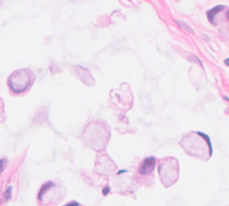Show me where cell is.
I'll use <instances>...</instances> for the list:
<instances>
[{"label":"cell","instance_id":"1","mask_svg":"<svg viewBox=\"0 0 229 206\" xmlns=\"http://www.w3.org/2000/svg\"><path fill=\"white\" fill-rule=\"evenodd\" d=\"M32 76L31 73L28 69H21L14 72L8 78V85L10 89L14 93L24 92L31 84Z\"/></svg>","mask_w":229,"mask_h":206},{"label":"cell","instance_id":"2","mask_svg":"<svg viewBox=\"0 0 229 206\" xmlns=\"http://www.w3.org/2000/svg\"><path fill=\"white\" fill-rule=\"evenodd\" d=\"M156 165V160L154 158H147L142 162V166L140 168V173L142 175H147L149 174L152 170H154Z\"/></svg>","mask_w":229,"mask_h":206},{"label":"cell","instance_id":"3","mask_svg":"<svg viewBox=\"0 0 229 206\" xmlns=\"http://www.w3.org/2000/svg\"><path fill=\"white\" fill-rule=\"evenodd\" d=\"M52 185H53L52 182H48V183L45 184V185L42 186L41 189H40V191H39V200L42 199V196L45 195V193H46L48 189H50V187L52 186Z\"/></svg>","mask_w":229,"mask_h":206},{"label":"cell","instance_id":"4","mask_svg":"<svg viewBox=\"0 0 229 206\" xmlns=\"http://www.w3.org/2000/svg\"><path fill=\"white\" fill-rule=\"evenodd\" d=\"M5 119V104L2 99L0 98V123H3Z\"/></svg>","mask_w":229,"mask_h":206},{"label":"cell","instance_id":"5","mask_svg":"<svg viewBox=\"0 0 229 206\" xmlns=\"http://www.w3.org/2000/svg\"><path fill=\"white\" fill-rule=\"evenodd\" d=\"M11 195H12V187L9 186V187L5 190V194H4V196H5V200H9L10 198H11Z\"/></svg>","mask_w":229,"mask_h":206},{"label":"cell","instance_id":"6","mask_svg":"<svg viewBox=\"0 0 229 206\" xmlns=\"http://www.w3.org/2000/svg\"><path fill=\"white\" fill-rule=\"evenodd\" d=\"M5 163H6V160H4V159H3V160H0V173L5 170Z\"/></svg>","mask_w":229,"mask_h":206},{"label":"cell","instance_id":"7","mask_svg":"<svg viewBox=\"0 0 229 206\" xmlns=\"http://www.w3.org/2000/svg\"><path fill=\"white\" fill-rule=\"evenodd\" d=\"M65 206H79V204H77L75 202H73V203H69V204Z\"/></svg>","mask_w":229,"mask_h":206},{"label":"cell","instance_id":"8","mask_svg":"<svg viewBox=\"0 0 229 206\" xmlns=\"http://www.w3.org/2000/svg\"><path fill=\"white\" fill-rule=\"evenodd\" d=\"M108 192H109V188H108V187H106L105 189H104V191H103V194L106 195Z\"/></svg>","mask_w":229,"mask_h":206}]
</instances>
